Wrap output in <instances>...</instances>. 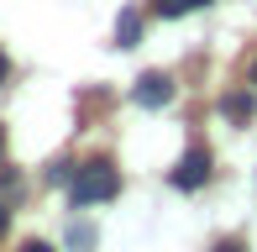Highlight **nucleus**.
Here are the masks:
<instances>
[{"instance_id": "nucleus-1", "label": "nucleus", "mask_w": 257, "mask_h": 252, "mask_svg": "<svg viewBox=\"0 0 257 252\" xmlns=\"http://www.w3.org/2000/svg\"><path fill=\"white\" fill-rule=\"evenodd\" d=\"M115 189H121V174H115L105 158L84 163L79 174H68V194H74V205H100V200H110Z\"/></svg>"}, {"instance_id": "nucleus-2", "label": "nucleus", "mask_w": 257, "mask_h": 252, "mask_svg": "<svg viewBox=\"0 0 257 252\" xmlns=\"http://www.w3.org/2000/svg\"><path fill=\"white\" fill-rule=\"evenodd\" d=\"M168 179H173V189H200L205 179H210V153H205V147H189Z\"/></svg>"}, {"instance_id": "nucleus-3", "label": "nucleus", "mask_w": 257, "mask_h": 252, "mask_svg": "<svg viewBox=\"0 0 257 252\" xmlns=\"http://www.w3.org/2000/svg\"><path fill=\"white\" fill-rule=\"evenodd\" d=\"M132 100H137V105H147V110L168 105V100H173V79H168V74H142V79H137V89H132Z\"/></svg>"}, {"instance_id": "nucleus-4", "label": "nucleus", "mask_w": 257, "mask_h": 252, "mask_svg": "<svg viewBox=\"0 0 257 252\" xmlns=\"http://www.w3.org/2000/svg\"><path fill=\"white\" fill-rule=\"evenodd\" d=\"M137 37H142V16H137V11H121V21H115V48H137Z\"/></svg>"}, {"instance_id": "nucleus-5", "label": "nucleus", "mask_w": 257, "mask_h": 252, "mask_svg": "<svg viewBox=\"0 0 257 252\" xmlns=\"http://www.w3.org/2000/svg\"><path fill=\"white\" fill-rule=\"evenodd\" d=\"M220 110H226L231 121H247V116H252V95H226V100H220Z\"/></svg>"}, {"instance_id": "nucleus-6", "label": "nucleus", "mask_w": 257, "mask_h": 252, "mask_svg": "<svg viewBox=\"0 0 257 252\" xmlns=\"http://www.w3.org/2000/svg\"><path fill=\"white\" fill-rule=\"evenodd\" d=\"M158 16H184V11H194V0H153Z\"/></svg>"}, {"instance_id": "nucleus-7", "label": "nucleus", "mask_w": 257, "mask_h": 252, "mask_svg": "<svg viewBox=\"0 0 257 252\" xmlns=\"http://www.w3.org/2000/svg\"><path fill=\"white\" fill-rule=\"evenodd\" d=\"M21 252H53L48 242H27V247H21Z\"/></svg>"}, {"instance_id": "nucleus-8", "label": "nucleus", "mask_w": 257, "mask_h": 252, "mask_svg": "<svg viewBox=\"0 0 257 252\" xmlns=\"http://www.w3.org/2000/svg\"><path fill=\"white\" fill-rule=\"evenodd\" d=\"M215 252H247V247H241V242H220Z\"/></svg>"}, {"instance_id": "nucleus-9", "label": "nucleus", "mask_w": 257, "mask_h": 252, "mask_svg": "<svg viewBox=\"0 0 257 252\" xmlns=\"http://www.w3.org/2000/svg\"><path fill=\"white\" fill-rule=\"evenodd\" d=\"M6 226H11V210H6V205H0V236H6Z\"/></svg>"}, {"instance_id": "nucleus-10", "label": "nucleus", "mask_w": 257, "mask_h": 252, "mask_svg": "<svg viewBox=\"0 0 257 252\" xmlns=\"http://www.w3.org/2000/svg\"><path fill=\"white\" fill-rule=\"evenodd\" d=\"M6 74H11V63H6V53H0V79H6Z\"/></svg>"}, {"instance_id": "nucleus-11", "label": "nucleus", "mask_w": 257, "mask_h": 252, "mask_svg": "<svg viewBox=\"0 0 257 252\" xmlns=\"http://www.w3.org/2000/svg\"><path fill=\"white\" fill-rule=\"evenodd\" d=\"M0 153H6V126H0Z\"/></svg>"}, {"instance_id": "nucleus-12", "label": "nucleus", "mask_w": 257, "mask_h": 252, "mask_svg": "<svg viewBox=\"0 0 257 252\" xmlns=\"http://www.w3.org/2000/svg\"><path fill=\"white\" fill-rule=\"evenodd\" d=\"M252 84H257V63H252Z\"/></svg>"}]
</instances>
